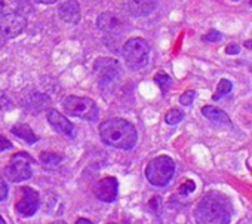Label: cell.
I'll return each mask as SVG.
<instances>
[{"instance_id": "4fadbf2b", "label": "cell", "mask_w": 252, "mask_h": 224, "mask_svg": "<svg viewBox=\"0 0 252 224\" xmlns=\"http://www.w3.org/2000/svg\"><path fill=\"white\" fill-rule=\"evenodd\" d=\"M125 26V20L114 12H104L96 20V27L104 33H116Z\"/></svg>"}, {"instance_id": "5b68a950", "label": "cell", "mask_w": 252, "mask_h": 224, "mask_svg": "<svg viewBox=\"0 0 252 224\" xmlns=\"http://www.w3.org/2000/svg\"><path fill=\"white\" fill-rule=\"evenodd\" d=\"M63 107L70 116L94 122L98 119V105L94 99L88 96H77V95H68L63 101Z\"/></svg>"}, {"instance_id": "836d02e7", "label": "cell", "mask_w": 252, "mask_h": 224, "mask_svg": "<svg viewBox=\"0 0 252 224\" xmlns=\"http://www.w3.org/2000/svg\"><path fill=\"white\" fill-rule=\"evenodd\" d=\"M3 8H5V0H0V14H2Z\"/></svg>"}, {"instance_id": "d4e9b609", "label": "cell", "mask_w": 252, "mask_h": 224, "mask_svg": "<svg viewBox=\"0 0 252 224\" xmlns=\"http://www.w3.org/2000/svg\"><path fill=\"white\" fill-rule=\"evenodd\" d=\"M17 5H18V12H21V15H23L24 12L27 14L26 9H29L30 12H33V6L30 5L29 0H17Z\"/></svg>"}, {"instance_id": "f35d334b", "label": "cell", "mask_w": 252, "mask_h": 224, "mask_svg": "<svg viewBox=\"0 0 252 224\" xmlns=\"http://www.w3.org/2000/svg\"><path fill=\"white\" fill-rule=\"evenodd\" d=\"M249 70H251V71H252V65H251V67H249Z\"/></svg>"}, {"instance_id": "9a60e30c", "label": "cell", "mask_w": 252, "mask_h": 224, "mask_svg": "<svg viewBox=\"0 0 252 224\" xmlns=\"http://www.w3.org/2000/svg\"><path fill=\"white\" fill-rule=\"evenodd\" d=\"M158 8L156 0H131L128 11L132 17H143L152 14Z\"/></svg>"}, {"instance_id": "7a4b0ae2", "label": "cell", "mask_w": 252, "mask_h": 224, "mask_svg": "<svg viewBox=\"0 0 252 224\" xmlns=\"http://www.w3.org/2000/svg\"><path fill=\"white\" fill-rule=\"evenodd\" d=\"M197 224H230L231 209L217 193H208L194 209Z\"/></svg>"}, {"instance_id": "ba28073f", "label": "cell", "mask_w": 252, "mask_h": 224, "mask_svg": "<svg viewBox=\"0 0 252 224\" xmlns=\"http://www.w3.org/2000/svg\"><path fill=\"white\" fill-rule=\"evenodd\" d=\"M27 26V20L21 14H6L0 17V33L5 37H15L24 32Z\"/></svg>"}, {"instance_id": "6da1fadb", "label": "cell", "mask_w": 252, "mask_h": 224, "mask_svg": "<svg viewBox=\"0 0 252 224\" xmlns=\"http://www.w3.org/2000/svg\"><path fill=\"white\" fill-rule=\"evenodd\" d=\"M101 140L114 149L132 150L137 144L138 135L135 127L125 119H108L99 125Z\"/></svg>"}, {"instance_id": "8fae6325", "label": "cell", "mask_w": 252, "mask_h": 224, "mask_svg": "<svg viewBox=\"0 0 252 224\" xmlns=\"http://www.w3.org/2000/svg\"><path fill=\"white\" fill-rule=\"evenodd\" d=\"M46 118H48L49 125H51L57 132H60V134H63V135H67V137H74V135H76L74 125H73L65 116H63L58 110L51 108V110L48 111Z\"/></svg>"}, {"instance_id": "e575fe53", "label": "cell", "mask_w": 252, "mask_h": 224, "mask_svg": "<svg viewBox=\"0 0 252 224\" xmlns=\"http://www.w3.org/2000/svg\"><path fill=\"white\" fill-rule=\"evenodd\" d=\"M0 224H6V221H5V218L0 215Z\"/></svg>"}, {"instance_id": "d6986e66", "label": "cell", "mask_w": 252, "mask_h": 224, "mask_svg": "<svg viewBox=\"0 0 252 224\" xmlns=\"http://www.w3.org/2000/svg\"><path fill=\"white\" fill-rule=\"evenodd\" d=\"M155 82L158 83V86L162 89L163 94H165V92L171 88V85H172V79H171L166 73H163V71H160V73H158V74L155 76Z\"/></svg>"}, {"instance_id": "9c48e42d", "label": "cell", "mask_w": 252, "mask_h": 224, "mask_svg": "<svg viewBox=\"0 0 252 224\" xmlns=\"http://www.w3.org/2000/svg\"><path fill=\"white\" fill-rule=\"evenodd\" d=\"M117 190H119V183L114 177H104L101 178L96 186H95V196L96 199H99L101 202L110 203L114 202L117 197Z\"/></svg>"}, {"instance_id": "484cf974", "label": "cell", "mask_w": 252, "mask_h": 224, "mask_svg": "<svg viewBox=\"0 0 252 224\" xmlns=\"http://www.w3.org/2000/svg\"><path fill=\"white\" fill-rule=\"evenodd\" d=\"M9 149H12V143L6 137L0 135V152H5V150H9Z\"/></svg>"}, {"instance_id": "277c9868", "label": "cell", "mask_w": 252, "mask_h": 224, "mask_svg": "<svg viewBox=\"0 0 252 224\" xmlns=\"http://www.w3.org/2000/svg\"><path fill=\"white\" fill-rule=\"evenodd\" d=\"M175 172V162L169 156H158L152 159L146 168V177L150 184L165 187L169 184Z\"/></svg>"}, {"instance_id": "d590c367", "label": "cell", "mask_w": 252, "mask_h": 224, "mask_svg": "<svg viewBox=\"0 0 252 224\" xmlns=\"http://www.w3.org/2000/svg\"><path fill=\"white\" fill-rule=\"evenodd\" d=\"M52 224H67L65 221H55V223H52Z\"/></svg>"}, {"instance_id": "4dcf8cb0", "label": "cell", "mask_w": 252, "mask_h": 224, "mask_svg": "<svg viewBox=\"0 0 252 224\" xmlns=\"http://www.w3.org/2000/svg\"><path fill=\"white\" fill-rule=\"evenodd\" d=\"M76 224H94V223L91 220H88V218H79L76 221Z\"/></svg>"}, {"instance_id": "7402d4cb", "label": "cell", "mask_w": 252, "mask_h": 224, "mask_svg": "<svg viewBox=\"0 0 252 224\" xmlns=\"http://www.w3.org/2000/svg\"><path fill=\"white\" fill-rule=\"evenodd\" d=\"M203 40L205 42H211V43H217V42H221L222 40V34L217 30H211L206 36H203Z\"/></svg>"}, {"instance_id": "30bf717a", "label": "cell", "mask_w": 252, "mask_h": 224, "mask_svg": "<svg viewBox=\"0 0 252 224\" xmlns=\"http://www.w3.org/2000/svg\"><path fill=\"white\" fill-rule=\"evenodd\" d=\"M21 192H23V197L17 202L15 208L23 217H32L36 214L39 208V194L32 187H23Z\"/></svg>"}, {"instance_id": "2e32d148", "label": "cell", "mask_w": 252, "mask_h": 224, "mask_svg": "<svg viewBox=\"0 0 252 224\" xmlns=\"http://www.w3.org/2000/svg\"><path fill=\"white\" fill-rule=\"evenodd\" d=\"M11 132L14 134V135H17V137H20L21 140H24L26 143H29V144H34V143H37V140H39V137L32 131V128L29 127V125H26V124H17V125H14L12 127V129H11Z\"/></svg>"}, {"instance_id": "74e56055", "label": "cell", "mask_w": 252, "mask_h": 224, "mask_svg": "<svg viewBox=\"0 0 252 224\" xmlns=\"http://www.w3.org/2000/svg\"><path fill=\"white\" fill-rule=\"evenodd\" d=\"M233 2H240V0H233Z\"/></svg>"}, {"instance_id": "e0dca14e", "label": "cell", "mask_w": 252, "mask_h": 224, "mask_svg": "<svg viewBox=\"0 0 252 224\" xmlns=\"http://www.w3.org/2000/svg\"><path fill=\"white\" fill-rule=\"evenodd\" d=\"M30 105L36 110V111H42L45 108H48L51 105V98L46 94L42 92H33L30 95Z\"/></svg>"}, {"instance_id": "f1b7e54d", "label": "cell", "mask_w": 252, "mask_h": 224, "mask_svg": "<svg viewBox=\"0 0 252 224\" xmlns=\"http://www.w3.org/2000/svg\"><path fill=\"white\" fill-rule=\"evenodd\" d=\"M11 102L9 99L3 95V94H0V110H5V108H9Z\"/></svg>"}, {"instance_id": "603a6c76", "label": "cell", "mask_w": 252, "mask_h": 224, "mask_svg": "<svg viewBox=\"0 0 252 224\" xmlns=\"http://www.w3.org/2000/svg\"><path fill=\"white\" fill-rule=\"evenodd\" d=\"M194 98H196V92L194 91H187V92H184L180 96V102L183 105H191V102L194 101Z\"/></svg>"}, {"instance_id": "d6a6232c", "label": "cell", "mask_w": 252, "mask_h": 224, "mask_svg": "<svg viewBox=\"0 0 252 224\" xmlns=\"http://www.w3.org/2000/svg\"><path fill=\"white\" fill-rule=\"evenodd\" d=\"M245 48L252 49V40H246V42H245Z\"/></svg>"}, {"instance_id": "ab89813d", "label": "cell", "mask_w": 252, "mask_h": 224, "mask_svg": "<svg viewBox=\"0 0 252 224\" xmlns=\"http://www.w3.org/2000/svg\"><path fill=\"white\" fill-rule=\"evenodd\" d=\"M111 224H113V223H111Z\"/></svg>"}, {"instance_id": "52a82bcc", "label": "cell", "mask_w": 252, "mask_h": 224, "mask_svg": "<svg viewBox=\"0 0 252 224\" xmlns=\"http://www.w3.org/2000/svg\"><path fill=\"white\" fill-rule=\"evenodd\" d=\"M33 162H34V159L29 153H24V152L17 153L12 158L11 163L5 169L6 178H9L12 183H21V181L32 178V175H33L32 163Z\"/></svg>"}, {"instance_id": "4316f807", "label": "cell", "mask_w": 252, "mask_h": 224, "mask_svg": "<svg viewBox=\"0 0 252 224\" xmlns=\"http://www.w3.org/2000/svg\"><path fill=\"white\" fill-rule=\"evenodd\" d=\"M240 46L237 45V43H230L227 48H225V54L227 55H237L239 52H240Z\"/></svg>"}, {"instance_id": "44dd1931", "label": "cell", "mask_w": 252, "mask_h": 224, "mask_svg": "<svg viewBox=\"0 0 252 224\" xmlns=\"http://www.w3.org/2000/svg\"><path fill=\"white\" fill-rule=\"evenodd\" d=\"M40 160H42L45 165L52 166V165H58V163L63 160V158H61L60 155H55V153H46V152H43V153L40 155Z\"/></svg>"}, {"instance_id": "5bb4252c", "label": "cell", "mask_w": 252, "mask_h": 224, "mask_svg": "<svg viewBox=\"0 0 252 224\" xmlns=\"http://www.w3.org/2000/svg\"><path fill=\"white\" fill-rule=\"evenodd\" d=\"M202 115L211 121L212 124L218 125V127H227V128H231V121L230 118L227 116L225 111H222L221 108H217V107H212V105H205L202 108Z\"/></svg>"}, {"instance_id": "1f68e13d", "label": "cell", "mask_w": 252, "mask_h": 224, "mask_svg": "<svg viewBox=\"0 0 252 224\" xmlns=\"http://www.w3.org/2000/svg\"><path fill=\"white\" fill-rule=\"evenodd\" d=\"M36 2L43 3V5H52V3H55V2H57V0H36Z\"/></svg>"}, {"instance_id": "f546056e", "label": "cell", "mask_w": 252, "mask_h": 224, "mask_svg": "<svg viewBox=\"0 0 252 224\" xmlns=\"http://www.w3.org/2000/svg\"><path fill=\"white\" fill-rule=\"evenodd\" d=\"M150 206L156 211L158 209V212L160 211V197L159 196H156V197H153L152 200H150Z\"/></svg>"}, {"instance_id": "ac0fdd59", "label": "cell", "mask_w": 252, "mask_h": 224, "mask_svg": "<svg viewBox=\"0 0 252 224\" xmlns=\"http://www.w3.org/2000/svg\"><path fill=\"white\" fill-rule=\"evenodd\" d=\"M184 119V113L180 110V108H172V110H169L168 113H166V116H165V122L168 124V125H177V124H180L181 121Z\"/></svg>"}, {"instance_id": "8d00e7d4", "label": "cell", "mask_w": 252, "mask_h": 224, "mask_svg": "<svg viewBox=\"0 0 252 224\" xmlns=\"http://www.w3.org/2000/svg\"><path fill=\"white\" fill-rule=\"evenodd\" d=\"M249 6H252V0H251V2H249Z\"/></svg>"}, {"instance_id": "ffe728a7", "label": "cell", "mask_w": 252, "mask_h": 224, "mask_svg": "<svg viewBox=\"0 0 252 224\" xmlns=\"http://www.w3.org/2000/svg\"><path fill=\"white\" fill-rule=\"evenodd\" d=\"M233 89V83L227 79H221L220 83H218V89H217V94L214 95V99H220V96L225 95V94H230Z\"/></svg>"}, {"instance_id": "83f0119b", "label": "cell", "mask_w": 252, "mask_h": 224, "mask_svg": "<svg viewBox=\"0 0 252 224\" xmlns=\"http://www.w3.org/2000/svg\"><path fill=\"white\" fill-rule=\"evenodd\" d=\"M6 197H8V186L2 178H0V202L5 200Z\"/></svg>"}, {"instance_id": "3957f363", "label": "cell", "mask_w": 252, "mask_h": 224, "mask_svg": "<svg viewBox=\"0 0 252 224\" xmlns=\"http://www.w3.org/2000/svg\"><path fill=\"white\" fill-rule=\"evenodd\" d=\"M122 55L125 64L131 70H141L149 64L150 60V46L141 37H132L122 48Z\"/></svg>"}, {"instance_id": "cb8c5ba5", "label": "cell", "mask_w": 252, "mask_h": 224, "mask_svg": "<svg viewBox=\"0 0 252 224\" xmlns=\"http://www.w3.org/2000/svg\"><path fill=\"white\" fill-rule=\"evenodd\" d=\"M196 190V184H194V181H191V180H187L184 184H181V187H180V193L181 194H190V193H193Z\"/></svg>"}, {"instance_id": "8992f818", "label": "cell", "mask_w": 252, "mask_h": 224, "mask_svg": "<svg viewBox=\"0 0 252 224\" xmlns=\"http://www.w3.org/2000/svg\"><path fill=\"white\" fill-rule=\"evenodd\" d=\"M120 64L113 58H99L95 63V73L99 80V88L102 91H111L120 77Z\"/></svg>"}, {"instance_id": "7c38bea8", "label": "cell", "mask_w": 252, "mask_h": 224, "mask_svg": "<svg viewBox=\"0 0 252 224\" xmlns=\"http://www.w3.org/2000/svg\"><path fill=\"white\" fill-rule=\"evenodd\" d=\"M58 17L67 23V24H79L80 18H82V14H80V6L76 0H65L63 2L58 8Z\"/></svg>"}]
</instances>
